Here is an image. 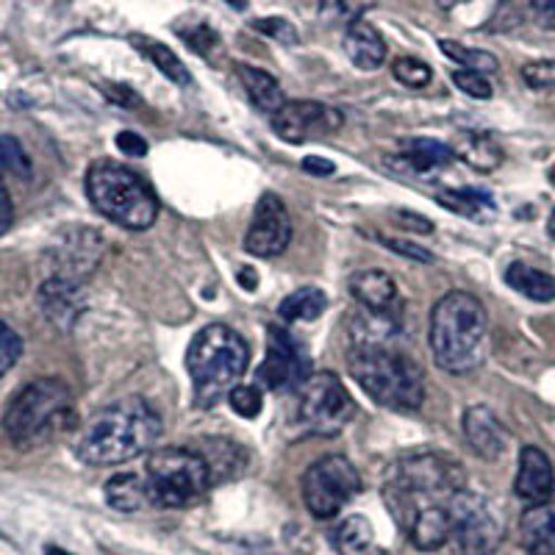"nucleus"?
Listing matches in <instances>:
<instances>
[{"label": "nucleus", "instance_id": "f257e3e1", "mask_svg": "<svg viewBox=\"0 0 555 555\" xmlns=\"http://www.w3.org/2000/svg\"><path fill=\"white\" fill-rule=\"evenodd\" d=\"M162 416L142 398H126L106 405L89 420L76 442V455L89 467H117L139 459L156 444Z\"/></svg>", "mask_w": 555, "mask_h": 555}, {"label": "nucleus", "instance_id": "f03ea898", "mask_svg": "<svg viewBox=\"0 0 555 555\" xmlns=\"http://www.w3.org/2000/svg\"><path fill=\"white\" fill-rule=\"evenodd\" d=\"M464 489H467V473L459 461L436 450H416L403 455L386 473L380 492L391 517L398 519L400 528L409 530L411 519L425 505L450 503Z\"/></svg>", "mask_w": 555, "mask_h": 555}, {"label": "nucleus", "instance_id": "7ed1b4c3", "mask_svg": "<svg viewBox=\"0 0 555 555\" xmlns=\"http://www.w3.org/2000/svg\"><path fill=\"white\" fill-rule=\"evenodd\" d=\"M489 317L469 292H448L430 311L428 341L434 361L444 373L464 375L483 361Z\"/></svg>", "mask_w": 555, "mask_h": 555}, {"label": "nucleus", "instance_id": "20e7f679", "mask_svg": "<svg viewBox=\"0 0 555 555\" xmlns=\"http://www.w3.org/2000/svg\"><path fill=\"white\" fill-rule=\"evenodd\" d=\"M76 425V403L67 384L59 378H39L17 391L3 414L9 442L20 450H37L56 442Z\"/></svg>", "mask_w": 555, "mask_h": 555}, {"label": "nucleus", "instance_id": "39448f33", "mask_svg": "<svg viewBox=\"0 0 555 555\" xmlns=\"http://www.w3.org/2000/svg\"><path fill=\"white\" fill-rule=\"evenodd\" d=\"M250 364V347L228 325H206L186 350V373L195 386L197 409H215L240 386Z\"/></svg>", "mask_w": 555, "mask_h": 555}, {"label": "nucleus", "instance_id": "423d86ee", "mask_svg": "<svg viewBox=\"0 0 555 555\" xmlns=\"http://www.w3.org/2000/svg\"><path fill=\"white\" fill-rule=\"evenodd\" d=\"M347 370L380 409L414 414L425 403V373L395 347H353Z\"/></svg>", "mask_w": 555, "mask_h": 555}, {"label": "nucleus", "instance_id": "0eeeda50", "mask_svg": "<svg viewBox=\"0 0 555 555\" xmlns=\"http://www.w3.org/2000/svg\"><path fill=\"white\" fill-rule=\"evenodd\" d=\"M87 195L92 206L114 225L147 231L158 217V197L131 167L95 162L87 172Z\"/></svg>", "mask_w": 555, "mask_h": 555}, {"label": "nucleus", "instance_id": "6e6552de", "mask_svg": "<svg viewBox=\"0 0 555 555\" xmlns=\"http://www.w3.org/2000/svg\"><path fill=\"white\" fill-rule=\"evenodd\" d=\"M145 483L147 498L158 508H190L206 498L215 480L197 450L162 448L147 459Z\"/></svg>", "mask_w": 555, "mask_h": 555}, {"label": "nucleus", "instance_id": "1a4fd4ad", "mask_svg": "<svg viewBox=\"0 0 555 555\" xmlns=\"http://www.w3.org/2000/svg\"><path fill=\"white\" fill-rule=\"evenodd\" d=\"M356 414V400L334 373H317L300 386L297 423L309 434L336 436Z\"/></svg>", "mask_w": 555, "mask_h": 555}, {"label": "nucleus", "instance_id": "9d476101", "mask_svg": "<svg viewBox=\"0 0 555 555\" xmlns=\"http://www.w3.org/2000/svg\"><path fill=\"white\" fill-rule=\"evenodd\" d=\"M361 475L345 455H325L304 475V500L311 517L334 519L361 492Z\"/></svg>", "mask_w": 555, "mask_h": 555}, {"label": "nucleus", "instance_id": "9b49d317", "mask_svg": "<svg viewBox=\"0 0 555 555\" xmlns=\"http://www.w3.org/2000/svg\"><path fill=\"white\" fill-rule=\"evenodd\" d=\"M453 514V537L459 555H492L503 544L505 519L489 500L480 494H469L467 489L450 500Z\"/></svg>", "mask_w": 555, "mask_h": 555}, {"label": "nucleus", "instance_id": "f8f14e48", "mask_svg": "<svg viewBox=\"0 0 555 555\" xmlns=\"http://www.w3.org/2000/svg\"><path fill=\"white\" fill-rule=\"evenodd\" d=\"M267 359L259 366V384L270 391L300 389L311 378L309 356L284 325H270Z\"/></svg>", "mask_w": 555, "mask_h": 555}, {"label": "nucleus", "instance_id": "ddd939ff", "mask_svg": "<svg viewBox=\"0 0 555 555\" xmlns=\"http://www.w3.org/2000/svg\"><path fill=\"white\" fill-rule=\"evenodd\" d=\"M341 126H345V114L314 101H286L281 112L272 114V131L289 145H304L311 139L328 137Z\"/></svg>", "mask_w": 555, "mask_h": 555}, {"label": "nucleus", "instance_id": "4468645a", "mask_svg": "<svg viewBox=\"0 0 555 555\" xmlns=\"http://www.w3.org/2000/svg\"><path fill=\"white\" fill-rule=\"evenodd\" d=\"M292 242V217L286 211L284 201L272 192L259 197L253 208L250 228L245 234V250L259 256V259H272L289 247Z\"/></svg>", "mask_w": 555, "mask_h": 555}, {"label": "nucleus", "instance_id": "2eb2a0df", "mask_svg": "<svg viewBox=\"0 0 555 555\" xmlns=\"http://www.w3.org/2000/svg\"><path fill=\"white\" fill-rule=\"evenodd\" d=\"M53 272L56 278H69V281H81L83 275L95 270L103 256V240L95 231L76 228L59 240L56 247H51Z\"/></svg>", "mask_w": 555, "mask_h": 555}, {"label": "nucleus", "instance_id": "dca6fc26", "mask_svg": "<svg viewBox=\"0 0 555 555\" xmlns=\"http://www.w3.org/2000/svg\"><path fill=\"white\" fill-rule=\"evenodd\" d=\"M514 492L519 500L530 505L550 503V498L555 494V473L553 461L547 459L542 448L537 444H528L519 453V469L517 480H514Z\"/></svg>", "mask_w": 555, "mask_h": 555}, {"label": "nucleus", "instance_id": "f3484780", "mask_svg": "<svg viewBox=\"0 0 555 555\" xmlns=\"http://www.w3.org/2000/svg\"><path fill=\"white\" fill-rule=\"evenodd\" d=\"M39 306H42L44 317L53 325H59L62 331H69L78 322V317L83 314V309H87L81 281L51 275L39 286Z\"/></svg>", "mask_w": 555, "mask_h": 555}, {"label": "nucleus", "instance_id": "a211bd4d", "mask_svg": "<svg viewBox=\"0 0 555 555\" xmlns=\"http://www.w3.org/2000/svg\"><path fill=\"white\" fill-rule=\"evenodd\" d=\"M464 439L475 450V455L486 461L500 459L508 448V430L486 405H473L464 411Z\"/></svg>", "mask_w": 555, "mask_h": 555}, {"label": "nucleus", "instance_id": "6ab92c4d", "mask_svg": "<svg viewBox=\"0 0 555 555\" xmlns=\"http://www.w3.org/2000/svg\"><path fill=\"white\" fill-rule=\"evenodd\" d=\"M409 539L416 550L423 553H434V550L444 547L453 537V514H450L448 503L425 505L423 512H416V517L409 525Z\"/></svg>", "mask_w": 555, "mask_h": 555}, {"label": "nucleus", "instance_id": "aec40b11", "mask_svg": "<svg viewBox=\"0 0 555 555\" xmlns=\"http://www.w3.org/2000/svg\"><path fill=\"white\" fill-rule=\"evenodd\" d=\"M341 48H345L347 59L356 64L359 69H378L386 62V42L378 34V28H373L364 17L350 23L345 28V39H341Z\"/></svg>", "mask_w": 555, "mask_h": 555}, {"label": "nucleus", "instance_id": "412c9836", "mask_svg": "<svg viewBox=\"0 0 555 555\" xmlns=\"http://www.w3.org/2000/svg\"><path fill=\"white\" fill-rule=\"evenodd\" d=\"M403 334V322L398 311H359L350 320V336L356 347H389L391 339Z\"/></svg>", "mask_w": 555, "mask_h": 555}, {"label": "nucleus", "instance_id": "4be33fe9", "mask_svg": "<svg viewBox=\"0 0 555 555\" xmlns=\"http://www.w3.org/2000/svg\"><path fill=\"white\" fill-rule=\"evenodd\" d=\"M350 295L370 311H398V286L384 270H361L350 278Z\"/></svg>", "mask_w": 555, "mask_h": 555}, {"label": "nucleus", "instance_id": "5701e85b", "mask_svg": "<svg viewBox=\"0 0 555 555\" xmlns=\"http://www.w3.org/2000/svg\"><path fill=\"white\" fill-rule=\"evenodd\" d=\"M519 539L528 555H555V508L550 503L530 505L519 519Z\"/></svg>", "mask_w": 555, "mask_h": 555}, {"label": "nucleus", "instance_id": "b1692460", "mask_svg": "<svg viewBox=\"0 0 555 555\" xmlns=\"http://www.w3.org/2000/svg\"><path fill=\"white\" fill-rule=\"evenodd\" d=\"M453 158V147L439 142V139L411 137L400 142V162H403V167L409 172L428 176V172L448 167Z\"/></svg>", "mask_w": 555, "mask_h": 555}, {"label": "nucleus", "instance_id": "393cba45", "mask_svg": "<svg viewBox=\"0 0 555 555\" xmlns=\"http://www.w3.org/2000/svg\"><path fill=\"white\" fill-rule=\"evenodd\" d=\"M236 76H240L247 98H250V103L259 108V112L270 114V117L275 112H281V106L286 103V98H284V89H281V83H278L275 76H270L267 69L250 67V64H236Z\"/></svg>", "mask_w": 555, "mask_h": 555}, {"label": "nucleus", "instance_id": "a878e982", "mask_svg": "<svg viewBox=\"0 0 555 555\" xmlns=\"http://www.w3.org/2000/svg\"><path fill=\"white\" fill-rule=\"evenodd\" d=\"M453 156L478 172H494L503 165V147L486 133H459L453 142Z\"/></svg>", "mask_w": 555, "mask_h": 555}, {"label": "nucleus", "instance_id": "bb28decb", "mask_svg": "<svg viewBox=\"0 0 555 555\" xmlns=\"http://www.w3.org/2000/svg\"><path fill=\"white\" fill-rule=\"evenodd\" d=\"M201 444L203 450H197V453L206 459L215 483H225V480L240 478L247 469V453L240 444L228 442V439H206V442Z\"/></svg>", "mask_w": 555, "mask_h": 555}, {"label": "nucleus", "instance_id": "cd10ccee", "mask_svg": "<svg viewBox=\"0 0 555 555\" xmlns=\"http://www.w3.org/2000/svg\"><path fill=\"white\" fill-rule=\"evenodd\" d=\"M505 284L528 297V300H533V304H553L555 300V278L550 272L525 264V261H514L505 270Z\"/></svg>", "mask_w": 555, "mask_h": 555}, {"label": "nucleus", "instance_id": "c85d7f7f", "mask_svg": "<svg viewBox=\"0 0 555 555\" xmlns=\"http://www.w3.org/2000/svg\"><path fill=\"white\" fill-rule=\"evenodd\" d=\"M106 503L112 505L114 512H122V514H133V512H142L151 498H147V483H145V475H137V473H122V475H114V478L106 480Z\"/></svg>", "mask_w": 555, "mask_h": 555}, {"label": "nucleus", "instance_id": "c756f323", "mask_svg": "<svg viewBox=\"0 0 555 555\" xmlns=\"http://www.w3.org/2000/svg\"><path fill=\"white\" fill-rule=\"evenodd\" d=\"M131 44L153 64V67L158 69V73H162V76H167L172 83H178V87H190L192 83L190 69L183 67L181 59H178L176 51H170L167 44L156 42V39L145 37V34H133Z\"/></svg>", "mask_w": 555, "mask_h": 555}, {"label": "nucleus", "instance_id": "7c9ffc66", "mask_svg": "<svg viewBox=\"0 0 555 555\" xmlns=\"http://www.w3.org/2000/svg\"><path fill=\"white\" fill-rule=\"evenodd\" d=\"M328 309V297L317 286H304V289L292 292L284 304L278 306V314L286 322H314L320 320Z\"/></svg>", "mask_w": 555, "mask_h": 555}, {"label": "nucleus", "instance_id": "2f4dec72", "mask_svg": "<svg viewBox=\"0 0 555 555\" xmlns=\"http://www.w3.org/2000/svg\"><path fill=\"white\" fill-rule=\"evenodd\" d=\"M334 547L341 555H366L375 547V530L370 525V519L353 514L347 517L345 522H339V528L334 530Z\"/></svg>", "mask_w": 555, "mask_h": 555}, {"label": "nucleus", "instance_id": "473e14b6", "mask_svg": "<svg viewBox=\"0 0 555 555\" xmlns=\"http://www.w3.org/2000/svg\"><path fill=\"white\" fill-rule=\"evenodd\" d=\"M436 201L442 203L448 211H455V215L467 217V220H483V217L494 215V201L486 192L478 190H444L436 192Z\"/></svg>", "mask_w": 555, "mask_h": 555}, {"label": "nucleus", "instance_id": "72a5a7b5", "mask_svg": "<svg viewBox=\"0 0 555 555\" xmlns=\"http://www.w3.org/2000/svg\"><path fill=\"white\" fill-rule=\"evenodd\" d=\"M442 53L448 59H453L455 64H461V69H469V73H480V76H489V73H498L500 62L492 53L478 51V48H467V44L453 42V39H442L439 42Z\"/></svg>", "mask_w": 555, "mask_h": 555}, {"label": "nucleus", "instance_id": "f704fd0d", "mask_svg": "<svg viewBox=\"0 0 555 555\" xmlns=\"http://www.w3.org/2000/svg\"><path fill=\"white\" fill-rule=\"evenodd\" d=\"M0 172L17 178H31V158L14 137H0Z\"/></svg>", "mask_w": 555, "mask_h": 555}, {"label": "nucleus", "instance_id": "c9c22d12", "mask_svg": "<svg viewBox=\"0 0 555 555\" xmlns=\"http://www.w3.org/2000/svg\"><path fill=\"white\" fill-rule=\"evenodd\" d=\"M391 73L409 89H425L430 83V78H434V69L414 56H400L398 62L391 64Z\"/></svg>", "mask_w": 555, "mask_h": 555}, {"label": "nucleus", "instance_id": "e433bc0d", "mask_svg": "<svg viewBox=\"0 0 555 555\" xmlns=\"http://www.w3.org/2000/svg\"><path fill=\"white\" fill-rule=\"evenodd\" d=\"M20 356H23V336L9 322L0 320V378L17 364Z\"/></svg>", "mask_w": 555, "mask_h": 555}, {"label": "nucleus", "instance_id": "4c0bfd02", "mask_svg": "<svg viewBox=\"0 0 555 555\" xmlns=\"http://www.w3.org/2000/svg\"><path fill=\"white\" fill-rule=\"evenodd\" d=\"M178 37L190 44L197 56H208V53L215 51L217 44H220V37H217V31L208 26V23H197V26L178 28Z\"/></svg>", "mask_w": 555, "mask_h": 555}, {"label": "nucleus", "instance_id": "58836bf2", "mask_svg": "<svg viewBox=\"0 0 555 555\" xmlns=\"http://www.w3.org/2000/svg\"><path fill=\"white\" fill-rule=\"evenodd\" d=\"M228 403H231V409H234L236 414L245 416V420H256V416L261 414L264 400H261L259 386H236V389L228 395Z\"/></svg>", "mask_w": 555, "mask_h": 555}, {"label": "nucleus", "instance_id": "ea45409f", "mask_svg": "<svg viewBox=\"0 0 555 555\" xmlns=\"http://www.w3.org/2000/svg\"><path fill=\"white\" fill-rule=\"evenodd\" d=\"M253 28H256L259 34H264V37L275 39V42H281V44H297V42H300V37H297V28L292 26L289 20H284V17L253 20Z\"/></svg>", "mask_w": 555, "mask_h": 555}, {"label": "nucleus", "instance_id": "a19ab883", "mask_svg": "<svg viewBox=\"0 0 555 555\" xmlns=\"http://www.w3.org/2000/svg\"><path fill=\"white\" fill-rule=\"evenodd\" d=\"M453 83L464 92V95L475 98V101H489L492 98V83L480 73H469V69H455Z\"/></svg>", "mask_w": 555, "mask_h": 555}, {"label": "nucleus", "instance_id": "79ce46f5", "mask_svg": "<svg viewBox=\"0 0 555 555\" xmlns=\"http://www.w3.org/2000/svg\"><path fill=\"white\" fill-rule=\"evenodd\" d=\"M364 3L359 0H325L322 3V17L331 20V23H356L361 20V12H364Z\"/></svg>", "mask_w": 555, "mask_h": 555}, {"label": "nucleus", "instance_id": "37998d69", "mask_svg": "<svg viewBox=\"0 0 555 555\" xmlns=\"http://www.w3.org/2000/svg\"><path fill=\"white\" fill-rule=\"evenodd\" d=\"M522 78L530 89H555V62L525 64Z\"/></svg>", "mask_w": 555, "mask_h": 555}, {"label": "nucleus", "instance_id": "c03bdc74", "mask_svg": "<svg viewBox=\"0 0 555 555\" xmlns=\"http://www.w3.org/2000/svg\"><path fill=\"white\" fill-rule=\"evenodd\" d=\"M378 242H380V245L391 247V250L398 253V256L414 259V261H420V264H430V261H434V256H430L428 250L411 245V242H405V240H395V236H378Z\"/></svg>", "mask_w": 555, "mask_h": 555}, {"label": "nucleus", "instance_id": "a18cd8bd", "mask_svg": "<svg viewBox=\"0 0 555 555\" xmlns=\"http://www.w3.org/2000/svg\"><path fill=\"white\" fill-rule=\"evenodd\" d=\"M117 147H120V151L126 153V156H131V158H139V156H145V153H147V142L133 131L117 133Z\"/></svg>", "mask_w": 555, "mask_h": 555}, {"label": "nucleus", "instance_id": "49530a36", "mask_svg": "<svg viewBox=\"0 0 555 555\" xmlns=\"http://www.w3.org/2000/svg\"><path fill=\"white\" fill-rule=\"evenodd\" d=\"M106 98L112 103H120V106H126V108L139 106V95L133 92L131 87H126V83H108Z\"/></svg>", "mask_w": 555, "mask_h": 555}, {"label": "nucleus", "instance_id": "de8ad7c7", "mask_svg": "<svg viewBox=\"0 0 555 555\" xmlns=\"http://www.w3.org/2000/svg\"><path fill=\"white\" fill-rule=\"evenodd\" d=\"M12 222H14V203L7 190V183H3V178H0V236L7 234L9 228H12Z\"/></svg>", "mask_w": 555, "mask_h": 555}, {"label": "nucleus", "instance_id": "09e8293b", "mask_svg": "<svg viewBox=\"0 0 555 555\" xmlns=\"http://www.w3.org/2000/svg\"><path fill=\"white\" fill-rule=\"evenodd\" d=\"M391 217L398 222H403L409 231H416V234H434V222L425 220V217L411 215V211H391Z\"/></svg>", "mask_w": 555, "mask_h": 555}, {"label": "nucleus", "instance_id": "8fccbe9b", "mask_svg": "<svg viewBox=\"0 0 555 555\" xmlns=\"http://www.w3.org/2000/svg\"><path fill=\"white\" fill-rule=\"evenodd\" d=\"M530 9L544 28L555 31V0H530Z\"/></svg>", "mask_w": 555, "mask_h": 555}, {"label": "nucleus", "instance_id": "3c124183", "mask_svg": "<svg viewBox=\"0 0 555 555\" xmlns=\"http://www.w3.org/2000/svg\"><path fill=\"white\" fill-rule=\"evenodd\" d=\"M304 170L311 172V176H334V162L328 158H320V156H309L304 158Z\"/></svg>", "mask_w": 555, "mask_h": 555}, {"label": "nucleus", "instance_id": "603ef678", "mask_svg": "<svg viewBox=\"0 0 555 555\" xmlns=\"http://www.w3.org/2000/svg\"><path fill=\"white\" fill-rule=\"evenodd\" d=\"M240 284H242V289H256V286H259V275H256V270H253V267H242Z\"/></svg>", "mask_w": 555, "mask_h": 555}, {"label": "nucleus", "instance_id": "864d4df0", "mask_svg": "<svg viewBox=\"0 0 555 555\" xmlns=\"http://www.w3.org/2000/svg\"><path fill=\"white\" fill-rule=\"evenodd\" d=\"M461 3H469V0H436V7L439 9H455L461 7Z\"/></svg>", "mask_w": 555, "mask_h": 555}, {"label": "nucleus", "instance_id": "5fc2aeb1", "mask_svg": "<svg viewBox=\"0 0 555 555\" xmlns=\"http://www.w3.org/2000/svg\"><path fill=\"white\" fill-rule=\"evenodd\" d=\"M44 555H73V553H67V550L56 547V544H48V547H44Z\"/></svg>", "mask_w": 555, "mask_h": 555}, {"label": "nucleus", "instance_id": "6e6d98bb", "mask_svg": "<svg viewBox=\"0 0 555 555\" xmlns=\"http://www.w3.org/2000/svg\"><path fill=\"white\" fill-rule=\"evenodd\" d=\"M225 3H231V7H234L236 12H242V9L247 7V0H225Z\"/></svg>", "mask_w": 555, "mask_h": 555}, {"label": "nucleus", "instance_id": "4d7b16f0", "mask_svg": "<svg viewBox=\"0 0 555 555\" xmlns=\"http://www.w3.org/2000/svg\"><path fill=\"white\" fill-rule=\"evenodd\" d=\"M547 231H550V236H553V240H555V211H553V215H550V220H547Z\"/></svg>", "mask_w": 555, "mask_h": 555}, {"label": "nucleus", "instance_id": "13d9d810", "mask_svg": "<svg viewBox=\"0 0 555 555\" xmlns=\"http://www.w3.org/2000/svg\"><path fill=\"white\" fill-rule=\"evenodd\" d=\"M366 555H389V553H384V550H380V547H373Z\"/></svg>", "mask_w": 555, "mask_h": 555}, {"label": "nucleus", "instance_id": "bf43d9fd", "mask_svg": "<svg viewBox=\"0 0 555 555\" xmlns=\"http://www.w3.org/2000/svg\"><path fill=\"white\" fill-rule=\"evenodd\" d=\"M550 183H553V186H555V165L550 167Z\"/></svg>", "mask_w": 555, "mask_h": 555}, {"label": "nucleus", "instance_id": "052dcab7", "mask_svg": "<svg viewBox=\"0 0 555 555\" xmlns=\"http://www.w3.org/2000/svg\"><path fill=\"white\" fill-rule=\"evenodd\" d=\"M281 555H304V553H297V550H289V553H281Z\"/></svg>", "mask_w": 555, "mask_h": 555}]
</instances>
